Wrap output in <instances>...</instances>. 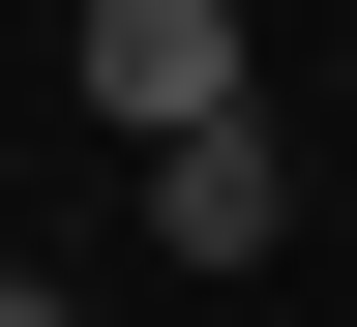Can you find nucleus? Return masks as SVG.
Masks as SVG:
<instances>
[{
	"label": "nucleus",
	"instance_id": "nucleus-2",
	"mask_svg": "<svg viewBox=\"0 0 357 327\" xmlns=\"http://www.w3.org/2000/svg\"><path fill=\"white\" fill-rule=\"evenodd\" d=\"M268 208H298L268 119H178V149H149V238H178V268H268Z\"/></svg>",
	"mask_w": 357,
	"mask_h": 327
},
{
	"label": "nucleus",
	"instance_id": "nucleus-1",
	"mask_svg": "<svg viewBox=\"0 0 357 327\" xmlns=\"http://www.w3.org/2000/svg\"><path fill=\"white\" fill-rule=\"evenodd\" d=\"M60 89L119 119V149H178V119H238V0H89V30H60Z\"/></svg>",
	"mask_w": 357,
	"mask_h": 327
}]
</instances>
